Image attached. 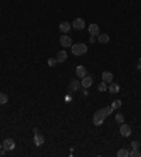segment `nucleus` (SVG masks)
Masks as SVG:
<instances>
[{
    "label": "nucleus",
    "mask_w": 141,
    "mask_h": 157,
    "mask_svg": "<svg viewBox=\"0 0 141 157\" xmlns=\"http://www.w3.org/2000/svg\"><path fill=\"white\" fill-rule=\"evenodd\" d=\"M88 51V45H85L83 42H78V44H72V54L75 57H80L82 54H85Z\"/></svg>",
    "instance_id": "obj_1"
},
{
    "label": "nucleus",
    "mask_w": 141,
    "mask_h": 157,
    "mask_svg": "<svg viewBox=\"0 0 141 157\" xmlns=\"http://www.w3.org/2000/svg\"><path fill=\"white\" fill-rule=\"evenodd\" d=\"M105 118H107V116L103 113V111H102V109L98 111V112L93 115V125H95V126H100V125L105 122Z\"/></svg>",
    "instance_id": "obj_2"
},
{
    "label": "nucleus",
    "mask_w": 141,
    "mask_h": 157,
    "mask_svg": "<svg viewBox=\"0 0 141 157\" xmlns=\"http://www.w3.org/2000/svg\"><path fill=\"white\" fill-rule=\"evenodd\" d=\"M14 147H16V143H14V140L13 139H4L3 140V149H6V150H14Z\"/></svg>",
    "instance_id": "obj_3"
},
{
    "label": "nucleus",
    "mask_w": 141,
    "mask_h": 157,
    "mask_svg": "<svg viewBox=\"0 0 141 157\" xmlns=\"http://www.w3.org/2000/svg\"><path fill=\"white\" fill-rule=\"evenodd\" d=\"M120 134L124 136V137H128V136L131 134V127H130L128 125L121 123V126H120Z\"/></svg>",
    "instance_id": "obj_4"
},
{
    "label": "nucleus",
    "mask_w": 141,
    "mask_h": 157,
    "mask_svg": "<svg viewBox=\"0 0 141 157\" xmlns=\"http://www.w3.org/2000/svg\"><path fill=\"white\" fill-rule=\"evenodd\" d=\"M59 42H61L62 47H70V45H72V40H70V37L67 36V34H62V36L59 37Z\"/></svg>",
    "instance_id": "obj_5"
},
{
    "label": "nucleus",
    "mask_w": 141,
    "mask_h": 157,
    "mask_svg": "<svg viewBox=\"0 0 141 157\" xmlns=\"http://www.w3.org/2000/svg\"><path fill=\"white\" fill-rule=\"evenodd\" d=\"M80 86H82V83H80V81L79 79H72L69 83V89L72 92H76V91H79L80 89Z\"/></svg>",
    "instance_id": "obj_6"
},
{
    "label": "nucleus",
    "mask_w": 141,
    "mask_h": 157,
    "mask_svg": "<svg viewBox=\"0 0 141 157\" xmlns=\"http://www.w3.org/2000/svg\"><path fill=\"white\" fill-rule=\"evenodd\" d=\"M72 27H73L75 30H82V28L85 27L83 19H75V20L72 21Z\"/></svg>",
    "instance_id": "obj_7"
},
{
    "label": "nucleus",
    "mask_w": 141,
    "mask_h": 157,
    "mask_svg": "<svg viewBox=\"0 0 141 157\" xmlns=\"http://www.w3.org/2000/svg\"><path fill=\"white\" fill-rule=\"evenodd\" d=\"M76 75H78V78H85L86 75H88V71H86V68L83 67V65H78L76 67Z\"/></svg>",
    "instance_id": "obj_8"
},
{
    "label": "nucleus",
    "mask_w": 141,
    "mask_h": 157,
    "mask_svg": "<svg viewBox=\"0 0 141 157\" xmlns=\"http://www.w3.org/2000/svg\"><path fill=\"white\" fill-rule=\"evenodd\" d=\"M89 34H92L93 37H95V36H99V34H100V28H99V26L95 24V23H92V24L89 26Z\"/></svg>",
    "instance_id": "obj_9"
},
{
    "label": "nucleus",
    "mask_w": 141,
    "mask_h": 157,
    "mask_svg": "<svg viewBox=\"0 0 141 157\" xmlns=\"http://www.w3.org/2000/svg\"><path fill=\"white\" fill-rule=\"evenodd\" d=\"M59 31H61V33H64V34L69 33V31H70V24H69V23H67V21L59 23Z\"/></svg>",
    "instance_id": "obj_10"
},
{
    "label": "nucleus",
    "mask_w": 141,
    "mask_h": 157,
    "mask_svg": "<svg viewBox=\"0 0 141 157\" xmlns=\"http://www.w3.org/2000/svg\"><path fill=\"white\" fill-rule=\"evenodd\" d=\"M44 142H45L44 136H42L41 133H35V136H34V144L35 146H41V144H44Z\"/></svg>",
    "instance_id": "obj_11"
},
{
    "label": "nucleus",
    "mask_w": 141,
    "mask_h": 157,
    "mask_svg": "<svg viewBox=\"0 0 141 157\" xmlns=\"http://www.w3.org/2000/svg\"><path fill=\"white\" fill-rule=\"evenodd\" d=\"M80 83H82V88H89V86L93 83V78L86 75L85 78H82V82H80Z\"/></svg>",
    "instance_id": "obj_12"
},
{
    "label": "nucleus",
    "mask_w": 141,
    "mask_h": 157,
    "mask_svg": "<svg viewBox=\"0 0 141 157\" xmlns=\"http://www.w3.org/2000/svg\"><path fill=\"white\" fill-rule=\"evenodd\" d=\"M109 92L110 93H117V92H120V86H119V83H116V82H110V85H109Z\"/></svg>",
    "instance_id": "obj_13"
},
{
    "label": "nucleus",
    "mask_w": 141,
    "mask_h": 157,
    "mask_svg": "<svg viewBox=\"0 0 141 157\" xmlns=\"http://www.w3.org/2000/svg\"><path fill=\"white\" fill-rule=\"evenodd\" d=\"M102 79H103V82H106V83H110V82H113V74L109 72V71H106V72L102 74Z\"/></svg>",
    "instance_id": "obj_14"
},
{
    "label": "nucleus",
    "mask_w": 141,
    "mask_h": 157,
    "mask_svg": "<svg viewBox=\"0 0 141 157\" xmlns=\"http://www.w3.org/2000/svg\"><path fill=\"white\" fill-rule=\"evenodd\" d=\"M67 58H68V54H67V51H59L58 52V55H57V60H58V62H64V61H67Z\"/></svg>",
    "instance_id": "obj_15"
},
{
    "label": "nucleus",
    "mask_w": 141,
    "mask_h": 157,
    "mask_svg": "<svg viewBox=\"0 0 141 157\" xmlns=\"http://www.w3.org/2000/svg\"><path fill=\"white\" fill-rule=\"evenodd\" d=\"M128 156H130V152L127 149H120L117 152V157H128Z\"/></svg>",
    "instance_id": "obj_16"
},
{
    "label": "nucleus",
    "mask_w": 141,
    "mask_h": 157,
    "mask_svg": "<svg viewBox=\"0 0 141 157\" xmlns=\"http://www.w3.org/2000/svg\"><path fill=\"white\" fill-rule=\"evenodd\" d=\"M109 34H99V42L100 44H106V42H109Z\"/></svg>",
    "instance_id": "obj_17"
},
{
    "label": "nucleus",
    "mask_w": 141,
    "mask_h": 157,
    "mask_svg": "<svg viewBox=\"0 0 141 157\" xmlns=\"http://www.w3.org/2000/svg\"><path fill=\"white\" fill-rule=\"evenodd\" d=\"M102 111H103V113H105L106 116H110V115L113 113V111H114V109H113L111 106H105V108H103Z\"/></svg>",
    "instance_id": "obj_18"
},
{
    "label": "nucleus",
    "mask_w": 141,
    "mask_h": 157,
    "mask_svg": "<svg viewBox=\"0 0 141 157\" xmlns=\"http://www.w3.org/2000/svg\"><path fill=\"white\" fill-rule=\"evenodd\" d=\"M98 91L99 92H105V91H107V85H106V82H100L99 85H98Z\"/></svg>",
    "instance_id": "obj_19"
},
{
    "label": "nucleus",
    "mask_w": 141,
    "mask_h": 157,
    "mask_svg": "<svg viewBox=\"0 0 141 157\" xmlns=\"http://www.w3.org/2000/svg\"><path fill=\"white\" fill-rule=\"evenodd\" d=\"M7 102H9V96H7L6 93H0V103L4 105V103H7Z\"/></svg>",
    "instance_id": "obj_20"
},
{
    "label": "nucleus",
    "mask_w": 141,
    "mask_h": 157,
    "mask_svg": "<svg viewBox=\"0 0 141 157\" xmlns=\"http://www.w3.org/2000/svg\"><path fill=\"white\" fill-rule=\"evenodd\" d=\"M111 108H113V109L121 108V101H113V102H111Z\"/></svg>",
    "instance_id": "obj_21"
},
{
    "label": "nucleus",
    "mask_w": 141,
    "mask_h": 157,
    "mask_svg": "<svg viewBox=\"0 0 141 157\" xmlns=\"http://www.w3.org/2000/svg\"><path fill=\"white\" fill-rule=\"evenodd\" d=\"M116 122H117V123H124V116H123L121 113H117V115H116Z\"/></svg>",
    "instance_id": "obj_22"
},
{
    "label": "nucleus",
    "mask_w": 141,
    "mask_h": 157,
    "mask_svg": "<svg viewBox=\"0 0 141 157\" xmlns=\"http://www.w3.org/2000/svg\"><path fill=\"white\" fill-rule=\"evenodd\" d=\"M57 62H58L57 58H49V60H48V65H49V67H55Z\"/></svg>",
    "instance_id": "obj_23"
},
{
    "label": "nucleus",
    "mask_w": 141,
    "mask_h": 157,
    "mask_svg": "<svg viewBox=\"0 0 141 157\" xmlns=\"http://www.w3.org/2000/svg\"><path fill=\"white\" fill-rule=\"evenodd\" d=\"M130 156H131V157H140L141 153L138 152V149H133V152L130 153Z\"/></svg>",
    "instance_id": "obj_24"
},
{
    "label": "nucleus",
    "mask_w": 141,
    "mask_h": 157,
    "mask_svg": "<svg viewBox=\"0 0 141 157\" xmlns=\"http://www.w3.org/2000/svg\"><path fill=\"white\" fill-rule=\"evenodd\" d=\"M130 147H131V149H138V147H140V143H138L137 140H134V142H131Z\"/></svg>",
    "instance_id": "obj_25"
},
{
    "label": "nucleus",
    "mask_w": 141,
    "mask_h": 157,
    "mask_svg": "<svg viewBox=\"0 0 141 157\" xmlns=\"http://www.w3.org/2000/svg\"><path fill=\"white\" fill-rule=\"evenodd\" d=\"M6 152H7V150H6V149H3V150L0 152V154H1V156H6Z\"/></svg>",
    "instance_id": "obj_26"
},
{
    "label": "nucleus",
    "mask_w": 141,
    "mask_h": 157,
    "mask_svg": "<svg viewBox=\"0 0 141 157\" xmlns=\"http://www.w3.org/2000/svg\"><path fill=\"white\" fill-rule=\"evenodd\" d=\"M1 147H3V144H0V149H1Z\"/></svg>",
    "instance_id": "obj_27"
}]
</instances>
